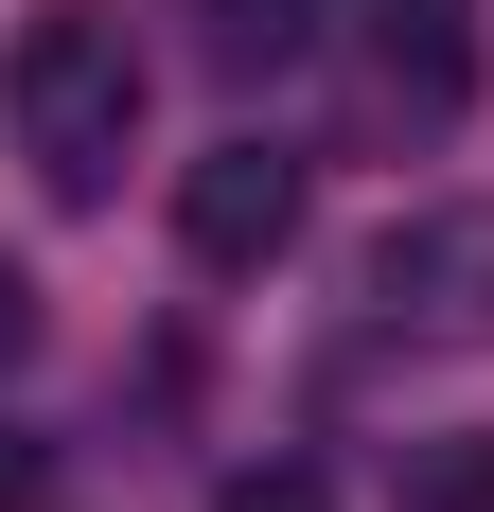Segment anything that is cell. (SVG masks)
I'll return each mask as SVG.
<instances>
[{
	"instance_id": "6da1fadb",
	"label": "cell",
	"mask_w": 494,
	"mask_h": 512,
	"mask_svg": "<svg viewBox=\"0 0 494 512\" xmlns=\"http://www.w3.org/2000/svg\"><path fill=\"white\" fill-rule=\"evenodd\" d=\"M0 124H18V159H36L53 212H106L124 159H142V36L106 0H36L18 53H0Z\"/></svg>"
},
{
	"instance_id": "7a4b0ae2",
	"label": "cell",
	"mask_w": 494,
	"mask_h": 512,
	"mask_svg": "<svg viewBox=\"0 0 494 512\" xmlns=\"http://www.w3.org/2000/svg\"><path fill=\"white\" fill-rule=\"evenodd\" d=\"M371 336H406V354H494V195H424L371 248Z\"/></svg>"
},
{
	"instance_id": "3957f363",
	"label": "cell",
	"mask_w": 494,
	"mask_h": 512,
	"mask_svg": "<svg viewBox=\"0 0 494 512\" xmlns=\"http://www.w3.org/2000/svg\"><path fill=\"white\" fill-rule=\"evenodd\" d=\"M300 212H318V159L265 142V124H230L212 159H177V248L212 265V283H247V265L300 248Z\"/></svg>"
},
{
	"instance_id": "277c9868",
	"label": "cell",
	"mask_w": 494,
	"mask_h": 512,
	"mask_svg": "<svg viewBox=\"0 0 494 512\" xmlns=\"http://www.w3.org/2000/svg\"><path fill=\"white\" fill-rule=\"evenodd\" d=\"M371 18V106L389 124H459L477 106V0H353Z\"/></svg>"
},
{
	"instance_id": "5b68a950",
	"label": "cell",
	"mask_w": 494,
	"mask_h": 512,
	"mask_svg": "<svg viewBox=\"0 0 494 512\" xmlns=\"http://www.w3.org/2000/svg\"><path fill=\"white\" fill-rule=\"evenodd\" d=\"M336 36V0H195V53L212 71H283V53Z\"/></svg>"
},
{
	"instance_id": "8992f818",
	"label": "cell",
	"mask_w": 494,
	"mask_h": 512,
	"mask_svg": "<svg viewBox=\"0 0 494 512\" xmlns=\"http://www.w3.org/2000/svg\"><path fill=\"white\" fill-rule=\"evenodd\" d=\"M406 512H494V442H424L406 460Z\"/></svg>"
},
{
	"instance_id": "52a82bcc",
	"label": "cell",
	"mask_w": 494,
	"mask_h": 512,
	"mask_svg": "<svg viewBox=\"0 0 494 512\" xmlns=\"http://www.w3.org/2000/svg\"><path fill=\"white\" fill-rule=\"evenodd\" d=\"M212 512H336V477H318V460H247Z\"/></svg>"
},
{
	"instance_id": "ba28073f",
	"label": "cell",
	"mask_w": 494,
	"mask_h": 512,
	"mask_svg": "<svg viewBox=\"0 0 494 512\" xmlns=\"http://www.w3.org/2000/svg\"><path fill=\"white\" fill-rule=\"evenodd\" d=\"M36 354V283H18V265H0V371Z\"/></svg>"
}]
</instances>
